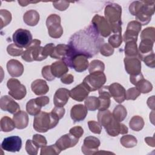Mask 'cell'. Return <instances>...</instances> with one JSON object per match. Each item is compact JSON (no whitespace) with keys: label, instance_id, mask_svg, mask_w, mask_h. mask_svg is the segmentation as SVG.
Masks as SVG:
<instances>
[{"label":"cell","instance_id":"1","mask_svg":"<svg viewBox=\"0 0 155 155\" xmlns=\"http://www.w3.org/2000/svg\"><path fill=\"white\" fill-rule=\"evenodd\" d=\"M103 42V38L96 33L91 24L72 35L68 45L73 50L91 58L98 53Z\"/></svg>","mask_w":155,"mask_h":155},{"label":"cell","instance_id":"2","mask_svg":"<svg viewBox=\"0 0 155 155\" xmlns=\"http://www.w3.org/2000/svg\"><path fill=\"white\" fill-rule=\"evenodd\" d=\"M154 1H134L129 6L130 13L142 25L148 24L154 13Z\"/></svg>","mask_w":155,"mask_h":155},{"label":"cell","instance_id":"3","mask_svg":"<svg viewBox=\"0 0 155 155\" xmlns=\"http://www.w3.org/2000/svg\"><path fill=\"white\" fill-rule=\"evenodd\" d=\"M60 119L59 116L52 110L50 113L41 111L35 116L33 128L38 132L45 133L55 127Z\"/></svg>","mask_w":155,"mask_h":155},{"label":"cell","instance_id":"4","mask_svg":"<svg viewBox=\"0 0 155 155\" xmlns=\"http://www.w3.org/2000/svg\"><path fill=\"white\" fill-rule=\"evenodd\" d=\"M105 19L114 34L122 33V7L117 4L111 3L105 8Z\"/></svg>","mask_w":155,"mask_h":155},{"label":"cell","instance_id":"5","mask_svg":"<svg viewBox=\"0 0 155 155\" xmlns=\"http://www.w3.org/2000/svg\"><path fill=\"white\" fill-rule=\"evenodd\" d=\"M88 58L87 56L76 52L70 47L67 54L62 61L65 62L68 67L73 68L77 72L81 73L86 70L88 67Z\"/></svg>","mask_w":155,"mask_h":155},{"label":"cell","instance_id":"6","mask_svg":"<svg viewBox=\"0 0 155 155\" xmlns=\"http://www.w3.org/2000/svg\"><path fill=\"white\" fill-rule=\"evenodd\" d=\"M41 41L38 39L33 40L31 44L25 48L22 56V59L26 62L33 61H41L44 60L42 51L43 47H41Z\"/></svg>","mask_w":155,"mask_h":155},{"label":"cell","instance_id":"7","mask_svg":"<svg viewBox=\"0 0 155 155\" xmlns=\"http://www.w3.org/2000/svg\"><path fill=\"white\" fill-rule=\"evenodd\" d=\"M107 78L104 72L97 71L90 73L84 79L82 84L89 91H94L102 87Z\"/></svg>","mask_w":155,"mask_h":155},{"label":"cell","instance_id":"8","mask_svg":"<svg viewBox=\"0 0 155 155\" xmlns=\"http://www.w3.org/2000/svg\"><path fill=\"white\" fill-rule=\"evenodd\" d=\"M48 33L53 38H59L63 34V28L61 25V18L56 14L49 15L46 20Z\"/></svg>","mask_w":155,"mask_h":155},{"label":"cell","instance_id":"9","mask_svg":"<svg viewBox=\"0 0 155 155\" xmlns=\"http://www.w3.org/2000/svg\"><path fill=\"white\" fill-rule=\"evenodd\" d=\"M7 86L8 91V94L16 100H21L25 97L27 90L25 87L22 85L20 81L15 78H11L8 80Z\"/></svg>","mask_w":155,"mask_h":155},{"label":"cell","instance_id":"10","mask_svg":"<svg viewBox=\"0 0 155 155\" xmlns=\"http://www.w3.org/2000/svg\"><path fill=\"white\" fill-rule=\"evenodd\" d=\"M91 25L100 36L107 38L111 33L110 27L104 16L95 15L91 20Z\"/></svg>","mask_w":155,"mask_h":155},{"label":"cell","instance_id":"11","mask_svg":"<svg viewBox=\"0 0 155 155\" xmlns=\"http://www.w3.org/2000/svg\"><path fill=\"white\" fill-rule=\"evenodd\" d=\"M14 44L21 48H27L33 41L32 35L29 30L19 28L13 35Z\"/></svg>","mask_w":155,"mask_h":155},{"label":"cell","instance_id":"12","mask_svg":"<svg viewBox=\"0 0 155 155\" xmlns=\"http://www.w3.org/2000/svg\"><path fill=\"white\" fill-rule=\"evenodd\" d=\"M142 25L136 21H132L128 24L127 30L123 36L125 42L129 41L137 42V36L140 31Z\"/></svg>","mask_w":155,"mask_h":155},{"label":"cell","instance_id":"13","mask_svg":"<svg viewBox=\"0 0 155 155\" xmlns=\"http://www.w3.org/2000/svg\"><path fill=\"white\" fill-rule=\"evenodd\" d=\"M100 140L94 136H87L84 140L83 145L81 147L82 152L85 155L96 154L98 151L100 146Z\"/></svg>","mask_w":155,"mask_h":155},{"label":"cell","instance_id":"14","mask_svg":"<svg viewBox=\"0 0 155 155\" xmlns=\"http://www.w3.org/2000/svg\"><path fill=\"white\" fill-rule=\"evenodd\" d=\"M22 147L21 138L17 136H12L4 139L1 143V148L10 152L19 151Z\"/></svg>","mask_w":155,"mask_h":155},{"label":"cell","instance_id":"15","mask_svg":"<svg viewBox=\"0 0 155 155\" xmlns=\"http://www.w3.org/2000/svg\"><path fill=\"white\" fill-rule=\"evenodd\" d=\"M125 69L130 76H134L141 73V61L138 57H125L124 60Z\"/></svg>","mask_w":155,"mask_h":155},{"label":"cell","instance_id":"16","mask_svg":"<svg viewBox=\"0 0 155 155\" xmlns=\"http://www.w3.org/2000/svg\"><path fill=\"white\" fill-rule=\"evenodd\" d=\"M0 108L2 110L8 111L11 114H15L20 110L19 104L15 101L12 97L7 95L1 97Z\"/></svg>","mask_w":155,"mask_h":155},{"label":"cell","instance_id":"17","mask_svg":"<svg viewBox=\"0 0 155 155\" xmlns=\"http://www.w3.org/2000/svg\"><path fill=\"white\" fill-rule=\"evenodd\" d=\"M79 141V139L70 133L65 134L59 138L55 143L58 148L62 151L67 148L74 147Z\"/></svg>","mask_w":155,"mask_h":155},{"label":"cell","instance_id":"18","mask_svg":"<svg viewBox=\"0 0 155 155\" xmlns=\"http://www.w3.org/2000/svg\"><path fill=\"white\" fill-rule=\"evenodd\" d=\"M109 91L111 97L117 103H122L125 100L126 91L124 87L120 84L114 82L108 86Z\"/></svg>","mask_w":155,"mask_h":155},{"label":"cell","instance_id":"19","mask_svg":"<svg viewBox=\"0 0 155 155\" xmlns=\"http://www.w3.org/2000/svg\"><path fill=\"white\" fill-rule=\"evenodd\" d=\"M70 97V91L64 88H61L56 90L53 97L55 107H63L68 102Z\"/></svg>","mask_w":155,"mask_h":155},{"label":"cell","instance_id":"20","mask_svg":"<svg viewBox=\"0 0 155 155\" xmlns=\"http://www.w3.org/2000/svg\"><path fill=\"white\" fill-rule=\"evenodd\" d=\"M89 93L90 91L81 83L70 91V97L78 102H82L88 97Z\"/></svg>","mask_w":155,"mask_h":155},{"label":"cell","instance_id":"21","mask_svg":"<svg viewBox=\"0 0 155 155\" xmlns=\"http://www.w3.org/2000/svg\"><path fill=\"white\" fill-rule=\"evenodd\" d=\"M88 110L82 104L74 105L70 110V116L72 120L76 122L82 121L87 116Z\"/></svg>","mask_w":155,"mask_h":155},{"label":"cell","instance_id":"22","mask_svg":"<svg viewBox=\"0 0 155 155\" xmlns=\"http://www.w3.org/2000/svg\"><path fill=\"white\" fill-rule=\"evenodd\" d=\"M7 69L12 77H19L24 72V66L21 62L16 59H10L7 63Z\"/></svg>","mask_w":155,"mask_h":155},{"label":"cell","instance_id":"23","mask_svg":"<svg viewBox=\"0 0 155 155\" xmlns=\"http://www.w3.org/2000/svg\"><path fill=\"white\" fill-rule=\"evenodd\" d=\"M50 67L51 71L55 78H61L68 71L67 65L62 60L52 63Z\"/></svg>","mask_w":155,"mask_h":155},{"label":"cell","instance_id":"24","mask_svg":"<svg viewBox=\"0 0 155 155\" xmlns=\"http://www.w3.org/2000/svg\"><path fill=\"white\" fill-rule=\"evenodd\" d=\"M154 42L149 40V39H142L140 43L139 48H138V58L142 61L143 58L153 53V47Z\"/></svg>","mask_w":155,"mask_h":155},{"label":"cell","instance_id":"25","mask_svg":"<svg viewBox=\"0 0 155 155\" xmlns=\"http://www.w3.org/2000/svg\"><path fill=\"white\" fill-rule=\"evenodd\" d=\"M13 120L17 129L22 130L26 128L28 124V116L24 111H18L14 114Z\"/></svg>","mask_w":155,"mask_h":155},{"label":"cell","instance_id":"26","mask_svg":"<svg viewBox=\"0 0 155 155\" xmlns=\"http://www.w3.org/2000/svg\"><path fill=\"white\" fill-rule=\"evenodd\" d=\"M31 88L33 93L38 96L45 94L49 90V87L46 81L41 79L35 80L31 84Z\"/></svg>","mask_w":155,"mask_h":155},{"label":"cell","instance_id":"27","mask_svg":"<svg viewBox=\"0 0 155 155\" xmlns=\"http://www.w3.org/2000/svg\"><path fill=\"white\" fill-rule=\"evenodd\" d=\"M69 45L66 44H58L54 47L50 56L51 58L63 60L68 53Z\"/></svg>","mask_w":155,"mask_h":155},{"label":"cell","instance_id":"28","mask_svg":"<svg viewBox=\"0 0 155 155\" xmlns=\"http://www.w3.org/2000/svg\"><path fill=\"white\" fill-rule=\"evenodd\" d=\"M24 22L29 26H35L39 21V14L35 10L26 12L23 16Z\"/></svg>","mask_w":155,"mask_h":155},{"label":"cell","instance_id":"29","mask_svg":"<svg viewBox=\"0 0 155 155\" xmlns=\"http://www.w3.org/2000/svg\"><path fill=\"white\" fill-rule=\"evenodd\" d=\"M97 120L101 126L106 128L113 120L112 113L108 110H101L97 113Z\"/></svg>","mask_w":155,"mask_h":155},{"label":"cell","instance_id":"30","mask_svg":"<svg viewBox=\"0 0 155 155\" xmlns=\"http://www.w3.org/2000/svg\"><path fill=\"white\" fill-rule=\"evenodd\" d=\"M137 89L140 92V93H148L150 92L153 89V85L148 81L144 79V78H140L134 85Z\"/></svg>","mask_w":155,"mask_h":155},{"label":"cell","instance_id":"31","mask_svg":"<svg viewBox=\"0 0 155 155\" xmlns=\"http://www.w3.org/2000/svg\"><path fill=\"white\" fill-rule=\"evenodd\" d=\"M0 127L1 131L3 132H9L16 128L13 120L8 116H4L1 118Z\"/></svg>","mask_w":155,"mask_h":155},{"label":"cell","instance_id":"32","mask_svg":"<svg viewBox=\"0 0 155 155\" xmlns=\"http://www.w3.org/2000/svg\"><path fill=\"white\" fill-rule=\"evenodd\" d=\"M105 129L108 135L113 137L117 136L119 134H120L121 123L116 121L114 119L111 123L105 128Z\"/></svg>","mask_w":155,"mask_h":155},{"label":"cell","instance_id":"33","mask_svg":"<svg viewBox=\"0 0 155 155\" xmlns=\"http://www.w3.org/2000/svg\"><path fill=\"white\" fill-rule=\"evenodd\" d=\"M127 114V111L124 106L122 105H117L113 111V117L117 122L123 121L126 117Z\"/></svg>","mask_w":155,"mask_h":155},{"label":"cell","instance_id":"34","mask_svg":"<svg viewBox=\"0 0 155 155\" xmlns=\"http://www.w3.org/2000/svg\"><path fill=\"white\" fill-rule=\"evenodd\" d=\"M125 54L127 57H137L138 48L136 42L129 41L125 42Z\"/></svg>","mask_w":155,"mask_h":155},{"label":"cell","instance_id":"35","mask_svg":"<svg viewBox=\"0 0 155 155\" xmlns=\"http://www.w3.org/2000/svg\"><path fill=\"white\" fill-rule=\"evenodd\" d=\"M129 126L133 131H140L144 126V120L142 117L139 116H134L130 119Z\"/></svg>","mask_w":155,"mask_h":155},{"label":"cell","instance_id":"36","mask_svg":"<svg viewBox=\"0 0 155 155\" xmlns=\"http://www.w3.org/2000/svg\"><path fill=\"white\" fill-rule=\"evenodd\" d=\"M120 142L123 147L127 148H130L136 146L137 140L134 136L128 134L123 136L120 139Z\"/></svg>","mask_w":155,"mask_h":155},{"label":"cell","instance_id":"37","mask_svg":"<svg viewBox=\"0 0 155 155\" xmlns=\"http://www.w3.org/2000/svg\"><path fill=\"white\" fill-rule=\"evenodd\" d=\"M84 104L87 110L90 111H95L98 110L100 105L99 98L95 96L87 97L85 99Z\"/></svg>","mask_w":155,"mask_h":155},{"label":"cell","instance_id":"38","mask_svg":"<svg viewBox=\"0 0 155 155\" xmlns=\"http://www.w3.org/2000/svg\"><path fill=\"white\" fill-rule=\"evenodd\" d=\"M41 108L42 107L36 104L35 99H30L26 104V111L31 116H35L39 114L41 111Z\"/></svg>","mask_w":155,"mask_h":155},{"label":"cell","instance_id":"39","mask_svg":"<svg viewBox=\"0 0 155 155\" xmlns=\"http://www.w3.org/2000/svg\"><path fill=\"white\" fill-rule=\"evenodd\" d=\"M105 69V65L104 62L100 60H93L89 65L88 71L90 73H92L94 72L101 71L104 72Z\"/></svg>","mask_w":155,"mask_h":155},{"label":"cell","instance_id":"40","mask_svg":"<svg viewBox=\"0 0 155 155\" xmlns=\"http://www.w3.org/2000/svg\"><path fill=\"white\" fill-rule=\"evenodd\" d=\"M58 147L55 145H51L50 146H44L41 147V155H58L61 153Z\"/></svg>","mask_w":155,"mask_h":155},{"label":"cell","instance_id":"41","mask_svg":"<svg viewBox=\"0 0 155 155\" xmlns=\"http://www.w3.org/2000/svg\"><path fill=\"white\" fill-rule=\"evenodd\" d=\"M0 20H1V29L4 27L9 24L12 21V14L11 13L4 9L0 10Z\"/></svg>","mask_w":155,"mask_h":155},{"label":"cell","instance_id":"42","mask_svg":"<svg viewBox=\"0 0 155 155\" xmlns=\"http://www.w3.org/2000/svg\"><path fill=\"white\" fill-rule=\"evenodd\" d=\"M140 39H149L153 42L155 41V29L154 27H147L143 29L140 33Z\"/></svg>","mask_w":155,"mask_h":155},{"label":"cell","instance_id":"43","mask_svg":"<svg viewBox=\"0 0 155 155\" xmlns=\"http://www.w3.org/2000/svg\"><path fill=\"white\" fill-rule=\"evenodd\" d=\"M7 51L10 56H19L22 54L24 50L22 48L18 47L15 44H11L8 45L7 48Z\"/></svg>","mask_w":155,"mask_h":155},{"label":"cell","instance_id":"44","mask_svg":"<svg viewBox=\"0 0 155 155\" xmlns=\"http://www.w3.org/2000/svg\"><path fill=\"white\" fill-rule=\"evenodd\" d=\"M123 41L121 34H114L108 38V44L113 48H118Z\"/></svg>","mask_w":155,"mask_h":155},{"label":"cell","instance_id":"45","mask_svg":"<svg viewBox=\"0 0 155 155\" xmlns=\"http://www.w3.org/2000/svg\"><path fill=\"white\" fill-rule=\"evenodd\" d=\"M110 97H111L110 96H104V95H101L98 97L100 102V105L98 108L99 111L107 110L109 108L111 103Z\"/></svg>","mask_w":155,"mask_h":155},{"label":"cell","instance_id":"46","mask_svg":"<svg viewBox=\"0 0 155 155\" xmlns=\"http://www.w3.org/2000/svg\"><path fill=\"white\" fill-rule=\"evenodd\" d=\"M39 148L33 143V140L28 139L25 143V150L30 155H36Z\"/></svg>","mask_w":155,"mask_h":155},{"label":"cell","instance_id":"47","mask_svg":"<svg viewBox=\"0 0 155 155\" xmlns=\"http://www.w3.org/2000/svg\"><path fill=\"white\" fill-rule=\"evenodd\" d=\"M99 51L104 56H110L114 53V48L108 43H104L100 47Z\"/></svg>","mask_w":155,"mask_h":155},{"label":"cell","instance_id":"48","mask_svg":"<svg viewBox=\"0 0 155 155\" xmlns=\"http://www.w3.org/2000/svg\"><path fill=\"white\" fill-rule=\"evenodd\" d=\"M140 94V92L136 87H132L129 88L125 93L126 100H136Z\"/></svg>","mask_w":155,"mask_h":155},{"label":"cell","instance_id":"49","mask_svg":"<svg viewBox=\"0 0 155 155\" xmlns=\"http://www.w3.org/2000/svg\"><path fill=\"white\" fill-rule=\"evenodd\" d=\"M32 140H33V143L38 148H41L44 146H45L47 143L45 137L44 136H42V135L38 134H36L33 135Z\"/></svg>","mask_w":155,"mask_h":155},{"label":"cell","instance_id":"50","mask_svg":"<svg viewBox=\"0 0 155 155\" xmlns=\"http://www.w3.org/2000/svg\"><path fill=\"white\" fill-rule=\"evenodd\" d=\"M88 125L90 130L94 134H100L102 131V126L99 122L94 120H90L88 122Z\"/></svg>","mask_w":155,"mask_h":155},{"label":"cell","instance_id":"51","mask_svg":"<svg viewBox=\"0 0 155 155\" xmlns=\"http://www.w3.org/2000/svg\"><path fill=\"white\" fill-rule=\"evenodd\" d=\"M42 75L46 80L48 81H51L55 79V77L53 75L51 71L50 65H46L42 68Z\"/></svg>","mask_w":155,"mask_h":155},{"label":"cell","instance_id":"52","mask_svg":"<svg viewBox=\"0 0 155 155\" xmlns=\"http://www.w3.org/2000/svg\"><path fill=\"white\" fill-rule=\"evenodd\" d=\"M71 2L66 1H54L53 2V5L55 8L59 11L65 10L70 5Z\"/></svg>","mask_w":155,"mask_h":155},{"label":"cell","instance_id":"53","mask_svg":"<svg viewBox=\"0 0 155 155\" xmlns=\"http://www.w3.org/2000/svg\"><path fill=\"white\" fill-rule=\"evenodd\" d=\"M142 61L144 62L145 64L150 68H154L155 61H154V52L145 56Z\"/></svg>","mask_w":155,"mask_h":155},{"label":"cell","instance_id":"54","mask_svg":"<svg viewBox=\"0 0 155 155\" xmlns=\"http://www.w3.org/2000/svg\"><path fill=\"white\" fill-rule=\"evenodd\" d=\"M69 133H70L74 137L79 139L84 134V130L80 126H75L70 128Z\"/></svg>","mask_w":155,"mask_h":155},{"label":"cell","instance_id":"55","mask_svg":"<svg viewBox=\"0 0 155 155\" xmlns=\"http://www.w3.org/2000/svg\"><path fill=\"white\" fill-rule=\"evenodd\" d=\"M49 98L47 96H41L35 98V101L36 104L41 107H44L49 103Z\"/></svg>","mask_w":155,"mask_h":155},{"label":"cell","instance_id":"56","mask_svg":"<svg viewBox=\"0 0 155 155\" xmlns=\"http://www.w3.org/2000/svg\"><path fill=\"white\" fill-rule=\"evenodd\" d=\"M61 81L63 84H70L74 81V77L71 74H65L61 78Z\"/></svg>","mask_w":155,"mask_h":155},{"label":"cell","instance_id":"57","mask_svg":"<svg viewBox=\"0 0 155 155\" xmlns=\"http://www.w3.org/2000/svg\"><path fill=\"white\" fill-rule=\"evenodd\" d=\"M145 142L150 147H154L155 146V139L154 137H147L145 138Z\"/></svg>","mask_w":155,"mask_h":155},{"label":"cell","instance_id":"58","mask_svg":"<svg viewBox=\"0 0 155 155\" xmlns=\"http://www.w3.org/2000/svg\"><path fill=\"white\" fill-rule=\"evenodd\" d=\"M147 105L150 108L154 110V96H152L151 97H149L147 100Z\"/></svg>","mask_w":155,"mask_h":155},{"label":"cell","instance_id":"59","mask_svg":"<svg viewBox=\"0 0 155 155\" xmlns=\"http://www.w3.org/2000/svg\"><path fill=\"white\" fill-rule=\"evenodd\" d=\"M128 129L127 126H125L124 124L121 123V130H120V134H125L128 133Z\"/></svg>","mask_w":155,"mask_h":155},{"label":"cell","instance_id":"60","mask_svg":"<svg viewBox=\"0 0 155 155\" xmlns=\"http://www.w3.org/2000/svg\"><path fill=\"white\" fill-rule=\"evenodd\" d=\"M37 2H30L28 1H18V3L22 7L26 6L28 5V4H30V3H37Z\"/></svg>","mask_w":155,"mask_h":155},{"label":"cell","instance_id":"61","mask_svg":"<svg viewBox=\"0 0 155 155\" xmlns=\"http://www.w3.org/2000/svg\"><path fill=\"white\" fill-rule=\"evenodd\" d=\"M103 153H105V154H107V153H108V154H114V153H111V152H106V151H97L96 154H103Z\"/></svg>","mask_w":155,"mask_h":155}]
</instances>
